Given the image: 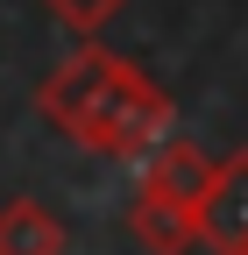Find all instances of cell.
Masks as SVG:
<instances>
[{"mask_svg":"<svg viewBox=\"0 0 248 255\" xmlns=\"http://www.w3.org/2000/svg\"><path fill=\"white\" fill-rule=\"evenodd\" d=\"M36 114L57 121L78 149L107 156V163H149V156L170 142L177 100L142 71V64H128L121 50H107L92 36V43H78L36 85Z\"/></svg>","mask_w":248,"mask_h":255,"instance_id":"obj_1","label":"cell"},{"mask_svg":"<svg viewBox=\"0 0 248 255\" xmlns=\"http://www.w3.org/2000/svg\"><path fill=\"white\" fill-rule=\"evenodd\" d=\"M199 241L213 255H241L248 248V149L220 156L206 184V206H199Z\"/></svg>","mask_w":248,"mask_h":255,"instance_id":"obj_2","label":"cell"},{"mask_svg":"<svg viewBox=\"0 0 248 255\" xmlns=\"http://www.w3.org/2000/svg\"><path fill=\"white\" fill-rule=\"evenodd\" d=\"M128 234H135L142 255H184V248H199V213L135 184V199H128Z\"/></svg>","mask_w":248,"mask_h":255,"instance_id":"obj_3","label":"cell"},{"mask_svg":"<svg viewBox=\"0 0 248 255\" xmlns=\"http://www.w3.org/2000/svg\"><path fill=\"white\" fill-rule=\"evenodd\" d=\"M142 191H156V199H177V206H206V184H213V156L199 149V142H163L156 156L142 163V177H135Z\"/></svg>","mask_w":248,"mask_h":255,"instance_id":"obj_4","label":"cell"},{"mask_svg":"<svg viewBox=\"0 0 248 255\" xmlns=\"http://www.w3.org/2000/svg\"><path fill=\"white\" fill-rule=\"evenodd\" d=\"M71 227L43 199H0V255H64Z\"/></svg>","mask_w":248,"mask_h":255,"instance_id":"obj_5","label":"cell"},{"mask_svg":"<svg viewBox=\"0 0 248 255\" xmlns=\"http://www.w3.org/2000/svg\"><path fill=\"white\" fill-rule=\"evenodd\" d=\"M43 7H50L57 21H64V28H78V36L92 43V36H100V28H107L121 7H128V0H43Z\"/></svg>","mask_w":248,"mask_h":255,"instance_id":"obj_6","label":"cell"},{"mask_svg":"<svg viewBox=\"0 0 248 255\" xmlns=\"http://www.w3.org/2000/svg\"><path fill=\"white\" fill-rule=\"evenodd\" d=\"M241 255H248V248H241Z\"/></svg>","mask_w":248,"mask_h":255,"instance_id":"obj_7","label":"cell"}]
</instances>
